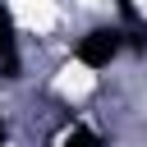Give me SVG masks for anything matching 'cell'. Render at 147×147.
I'll return each mask as SVG.
<instances>
[{"mask_svg":"<svg viewBox=\"0 0 147 147\" xmlns=\"http://www.w3.org/2000/svg\"><path fill=\"white\" fill-rule=\"evenodd\" d=\"M124 51H129V32H124V23H92V28H83V32L74 37L69 60H74L78 69H87V74H106Z\"/></svg>","mask_w":147,"mask_h":147,"instance_id":"1","label":"cell"},{"mask_svg":"<svg viewBox=\"0 0 147 147\" xmlns=\"http://www.w3.org/2000/svg\"><path fill=\"white\" fill-rule=\"evenodd\" d=\"M23 69V37H18V14L9 0H0V78H18Z\"/></svg>","mask_w":147,"mask_h":147,"instance_id":"2","label":"cell"},{"mask_svg":"<svg viewBox=\"0 0 147 147\" xmlns=\"http://www.w3.org/2000/svg\"><path fill=\"white\" fill-rule=\"evenodd\" d=\"M55 147H106V133L92 129V124H69V129L55 138Z\"/></svg>","mask_w":147,"mask_h":147,"instance_id":"3","label":"cell"},{"mask_svg":"<svg viewBox=\"0 0 147 147\" xmlns=\"http://www.w3.org/2000/svg\"><path fill=\"white\" fill-rule=\"evenodd\" d=\"M9 142H14V124L0 115V147H9Z\"/></svg>","mask_w":147,"mask_h":147,"instance_id":"4","label":"cell"}]
</instances>
